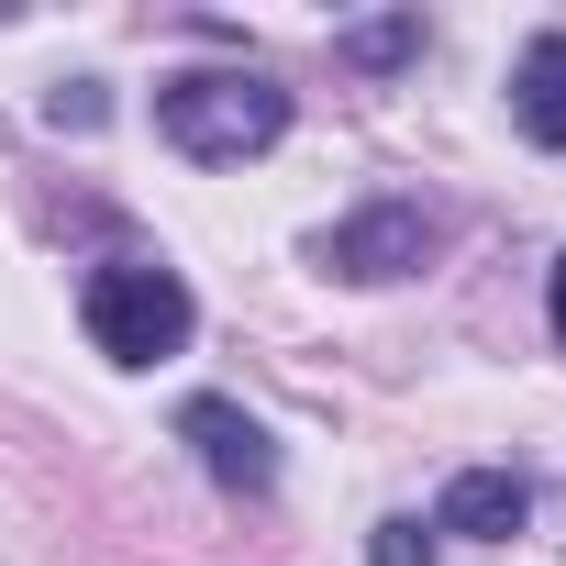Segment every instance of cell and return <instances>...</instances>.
Returning <instances> with one entry per match:
<instances>
[{
    "label": "cell",
    "mask_w": 566,
    "mask_h": 566,
    "mask_svg": "<svg viewBox=\"0 0 566 566\" xmlns=\"http://www.w3.org/2000/svg\"><path fill=\"white\" fill-rule=\"evenodd\" d=\"M156 134L178 156H200V167H244V156H266L290 134V90L255 78V67H189V78L156 90Z\"/></svg>",
    "instance_id": "obj_1"
},
{
    "label": "cell",
    "mask_w": 566,
    "mask_h": 566,
    "mask_svg": "<svg viewBox=\"0 0 566 566\" xmlns=\"http://www.w3.org/2000/svg\"><path fill=\"white\" fill-rule=\"evenodd\" d=\"M78 323H90V345H101L112 367H167V356L200 334V301H189V277H178V266L123 255V266H101V277H90Z\"/></svg>",
    "instance_id": "obj_2"
},
{
    "label": "cell",
    "mask_w": 566,
    "mask_h": 566,
    "mask_svg": "<svg viewBox=\"0 0 566 566\" xmlns=\"http://www.w3.org/2000/svg\"><path fill=\"white\" fill-rule=\"evenodd\" d=\"M433 233H444V222H433L422 200H367L356 222H334V233H323V266H334V277H356V290H378V277H411V266L433 255Z\"/></svg>",
    "instance_id": "obj_3"
},
{
    "label": "cell",
    "mask_w": 566,
    "mask_h": 566,
    "mask_svg": "<svg viewBox=\"0 0 566 566\" xmlns=\"http://www.w3.org/2000/svg\"><path fill=\"white\" fill-rule=\"evenodd\" d=\"M178 433L200 444V467H211L222 489H244V500H266V489H277V444H266V422H255V411H233V400H189V411H178Z\"/></svg>",
    "instance_id": "obj_4"
},
{
    "label": "cell",
    "mask_w": 566,
    "mask_h": 566,
    "mask_svg": "<svg viewBox=\"0 0 566 566\" xmlns=\"http://www.w3.org/2000/svg\"><path fill=\"white\" fill-rule=\"evenodd\" d=\"M522 511H533V478H522V467H467V478L444 489L433 533H467V544H500V533H522Z\"/></svg>",
    "instance_id": "obj_5"
},
{
    "label": "cell",
    "mask_w": 566,
    "mask_h": 566,
    "mask_svg": "<svg viewBox=\"0 0 566 566\" xmlns=\"http://www.w3.org/2000/svg\"><path fill=\"white\" fill-rule=\"evenodd\" d=\"M511 101H522V134H533V145H566V34H533V45H522Z\"/></svg>",
    "instance_id": "obj_6"
},
{
    "label": "cell",
    "mask_w": 566,
    "mask_h": 566,
    "mask_svg": "<svg viewBox=\"0 0 566 566\" xmlns=\"http://www.w3.org/2000/svg\"><path fill=\"white\" fill-rule=\"evenodd\" d=\"M422 555H433L422 522H378V544H367V566H422Z\"/></svg>",
    "instance_id": "obj_7"
},
{
    "label": "cell",
    "mask_w": 566,
    "mask_h": 566,
    "mask_svg": "<svg viewBox=\"0 0 566 566\" xmlns=\"http://www.w3.org/2000/svg\"><path fill=\"white\" fill-rule=\"evenodd\" d=\"M411 45H422V23H367V34H356L367 67H389V56H411Z\"/></svg>",
    "instance_id": "obj_8"
},
{
    "label": "cell",
    "mask_w": 566,
    "mask_h": 566,
    "mask_svg": "<svg viewBox=\"0 0 566 566\" xmlns=\"http://www.w3.org/2000/svg\"><path fill=\"white\" fill-rule=\"evenodd\" d=\"M544 323H555V345H566V255H555V290H544Z\"/></svg>",
    "instance_id": "obj_9"
}]
</instances>
